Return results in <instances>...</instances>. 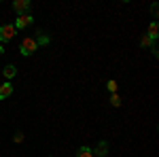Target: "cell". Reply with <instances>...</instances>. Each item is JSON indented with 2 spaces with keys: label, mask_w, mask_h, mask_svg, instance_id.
Wrapping results in <instances>:
<instances>
[{
  "label": "cell",
  "mask_w": 159,
  "mask_h": 157,
  "mask_svg": "<svg viewBox=\"0 0 159 157\" xmlns=\"http://www.w3.org/2000/svg\"><path fill=\"white\" fill-rule=\"evenodd\" d=\"M36 49H38L36 40L28 36V38L21 40V45H19V53H21V55H32V53H36Z\"/></svg>",
  "instance_id": "1"
},
{
  "label": "cell",
  "mask_w": 159,
  "mask_h": 157,
  "mask_svg": "<svg viewBox=\"0 0 159 157\" xmlns=\"http://www.w3.org/2000/svg\"><path fill=\"white\" fill-rule=\"evenodd\" d=\"M34 24V17L30 15V13H24V15H17V19H15V30H24L28 25Z\"/></svg>",
  "instance_id": "2"
},
{
  "label": "cell",
  "mask_w": 159,
  "mask_h": 157,
  "mask_svg": "<svg viewBox=\"0 0 159 157\" xmlns=\"http://www.w3.org/2000/svg\"><path fill=\"white\" fill-rule=\"evenodd\" d=\"M15 34H17L15 25H11V24H4V25H0V40H2V43L11 40V38L15 36Z\"/></svg>",
  "instance_id": "3"
},
{
  "label": "cell",
  "mask_w": 159,
  "mask_h": 157,
  "mask_svg": "<svg viewBox=\"0 0 159 157\" xmlns=\"http://www.w3.org/2000/svg\"><path fill=\"white\" fill-rule=\"evenodd\" d=\"M30 9H32V2H30V0H15V2H13V11L17 13V15L30 13Z\"/></svg>",
  "instance_id": "4"
},
{
  "label": "cell",
  "mask_w": 159,
  "mask_h": 157,
  "mask_svg": "<svg viewBox=\"0 0 159 157\" xmlns=\"http://www.w3.org/2000/svg\"><path fill=\"white\" fill-rule=\"evenodd\" d=\"M106 155H108V142H106V140H102V142L96 146L93 157H106Z\"/></svg>",
  "instance_id": "5"
},
{
  "label": "cell",
  "mask_w": 159,
  "mask_h": 157,
  "mask_svg": "<svg viewBox=\"0 0 159 157\" xmlns=\"http://www.w3.org/2000/svg\"><path fill=\"white\" fill-rule=\"evenodd\" d=\"M147 36L151 38V40H157V36H159V24H157V19H155V21H151V25H148V32H147Z\"/></svg>",
  "instance_id": "6"
},
{
  "label": "cell",
  "mask_w": 159,
  "mask_h": 157,
  "mask_svg": "<svg viewBox=\"0 0 159 157\" xmlns=\"http://www.w3.org/2000/svg\"><path fill=\"white\" fill-rule=\"evenodd\" d=\"M36 34H38V36L34 38V40H36V45H38V47H47V45H49V43H51V38L47 36V34H45L43 30H38Z\"/></svg>",
  "instance_id": "7"
},
{
  "label": "cell",
  "mask_w": 159,
  "mask_h": 157,
  "mask_svg": "<svg viewBox=\"0 0 159 157\" xmlns=\"http://www.w3.org/2000/svg\"><path fill=\"white\" fill-rule=\"evenodd\" d=\"M11 94H13V85H11V83H4V85H0V100L9 98Z\"/></svg>",
  "instance_id": "8"
},
{
  "label": "cell",
  "mask_w": 159,
  "mask_h": 157,
  "mask_svg": "<svg viewBox=\"0 0 159 157\" xmlns=\"http://www.w3.org/2000/svg\"><path fill=\"white\" fill-rule=\"evenodd\" d=\"M2 74H4L7 79H13V76L17 74V66H13V64H9V66H4V70H2Z\"/></svg>",
  "instance_id": "9"
},
{
  "label": "cell",
  "mask_w": 159,
  "mask_h": 157,
  "mask_svg": "<svg viewBox=\"0 0 159 157\" xmlns=\"http://www.w3.org/2000/svg\"><path fill=\"white\" fill-rule=\"evenodd\" d=\"M76 157H93V149H89V146H81V149L76 151Z\"/></svg>",
  "instance_id": "10"
},
{
  "label": "cell",
  "mask_w": 159,
  "mask_h": 157,
  "mask_svg": "<svg viewBox=\"0 0 159 157\" xmlns=\"http://www.w3.org/2000/svg\"><path fill=\"white\" fill-rule=\"evenodd\" d=\"M153 45H157V43H155V40H151V38H148L147 34H144V36L140 38V47H142V49H151Z\"/></svg>",
  "instance_id": "11"
},
{
  "label": "cell",
  "mask_w": 159,
  "mask_h": 157,
  "mask_svg": "<svg viewBox=\"0 0 159 157\" xmlns=\"http://www.w3.org/2000/svg\"><path fill=\"white\" fill-rule=\"evenodd\" d=\"M108 102L112 104V106H115V109H119V106H121V98H119V94H110Z\"/></svg>",
  "instance_id": "12"
},
{
  "label": "cell",
  "mask_w": 159,
  "mask_h": 157,
  "mask_svg": "<svg viewBox=\"0 0 159 157\" xmlns=\"http://www.w3.org/2000/svg\"><path fill=\"white\" fill-rule=\"evenodd\" d=\"M106 87H108V91H110V94H117V89H119V83H117L115 79H110L108 83H106Z\"/></svg>",
  "instance_id": "13"
},
{
  "label": "cell",
  "mask_w": 159,
  "mask_h": 157,
  "mask_svg": "<svg viewBox=\"0 0 159 157\" xmlns=\"http://www.w3.org/2000/svg\"><path fill=\"white\" fill-rule=\"evenodd\" d=\"M13 140H15V142H24V132H15Z\"/></svg>",
  "instance_id": "14"
},
{
  "label": "cell",
  "mask_w": 159,
  "mask_h": 157,
  "mask_svg": "<svg viewBox=\"0 0 159 157\" xmlns=\"http://www.w3.org/2000/svg\"><path fill=\"white\" fill-rule=\"evenodd\" d=\"M151 15H153V17H157V15H159V7H157V4L151 7Z\"/></svg>",
  "instance_id": "15"
},
{
  "label": "cell",
  "mask_w": 159,
  "mask_h": 157,
  "mask_svg": "<svg viewBox=\"0 0 159 157\" xmlns=\"http://www.w3.org/2000/svg\"><path fill=\"white\" fill-rule=\"evenodd\" d=\"M2 53H4V47H2V43H0V55H2Z\"/></svg>",
  "instance_id": "16"
}]
</instances>
